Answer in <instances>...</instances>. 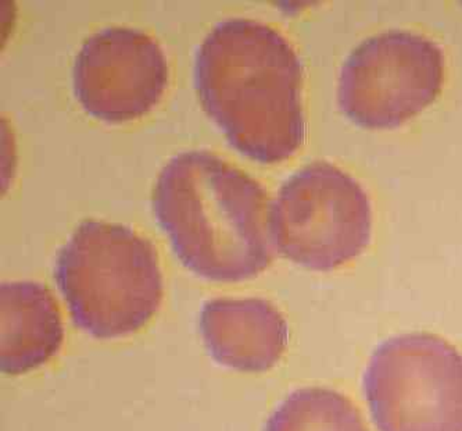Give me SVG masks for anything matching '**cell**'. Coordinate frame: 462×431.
<instances>
[{"mask_svg": "<svg viewBox=\"0 0 462 431\" xmlns=\"http://www.w3.org/2000/svg\"><path fill=\"white\" fill-rule=\"evenodd\" d=\"M303 82L293 46L265 23H218L196 52L203 109L231 146L258 164H280L303 145Z\"/></svg>", "mask_w": 462, "mask_h": 431, "instance_id": "1", "label": "cell"}, {"mask_svg": "<svg viewBox=\"0 0 462 431\" xmlns=\"http://www.w3.org/2000/svg\"><path fill=\"white\" fill-rule=\"evenodd\" d=\"M153 211L178 259L199 277L250 280L273 260L267 191L211 152H183L162 167Z\"/></svg>", "mask_w": 462, "mask_h": 431, "instance_id": "2", "label": "cell"}, {"mask_svg": "<svg viewBox=\"0 0 462 431\" xmlns=\"http://www.w3.org/2000/svg\"><path fill=\"white\" fill-rule=\"evenodd\" d=\"M54 280L79 329L128 337L159 311L162 276L149 239L121 224L87 220L59 250Z\"/></svg>", "mask_w": 462, "mask_h": 431, "instance_id": "3", "label": "cell"}, {"mask_svg": "<svg viewBox=\"0 0 462 431\" xmlns=\"http://www.w3.org/2000/svg\"><path fill=\"white\" fill-rule=\"evenodd\" d=\"M278 254L314 272H332L360 257L371 241L373 208L353 175L328 162L294 173L268 213Z\"/></svg>", "mask_w": 462, "mask_h": 431, "instance_id": "4", "label": "cell"}, {"mask_svg": "<svg viewBox=\"0 0 462 431\" xmlns=\"http://www.w3.org/2000/svg\"><path fill=\"white\" fill-rule=\"evenodd\" d=\"M363 384L379 431H462V353L445 338H389L371 356Z\"/></svg>", "mask_w": 462, "mask_h": 431, "instance_id": "5", "label": "cell"}, {"mask_svg": "<svg viewBox=\"0 0 462 431\" xmlns=\"http://www.w3.org/2000/svg\"><path fill=\"white\" fill-rule=\"evenodd\" d=\"M445 84V53L422 33L389 30L366 38L340 69L337 99L353 123L392 130L435 102Z\"/></svg>", "mask_w": 462, "mask_h": 431, "instance_id": "6", "label": "cell"}, {"mask_svg": "<svg viewBox=\"0 0 462 431\" xmlns=\"http://www.w3.org/2000/svg\"><path fill=\"white\" fill-rule=\"evenodd\" d=\"M72 82L88 115L106 123H126L160 102L169 85V64L162 46L143 31L107 27L82 43Z\"/></svg>", "mask_w": 462, "mask_h": 431, "instance_id": "7", "label": "cell"}, {"mask_svg": "<svg viewBox=\"0 0 462 431\" xmlns=\"http://www.w3.org/2000/svg\"><path fill=\"white\" fill-rule=\"evenodd\" d=\"M200 333L219 365L260 373L280 362L288 347L285 317L262 298H218L203 305Z\"/></svg>", "mask_w": 462, "mask_h": 431, "instance_id": "8", "label": "cell"}, {"mask_svg": "<svg viewBox=\"0 0 462 431\" xmlns=\"http://www.w3.org/2000/svg\"><path fill=\"white\" fill-rule=\"evenodd\" d=\"M0 368L10 376L40 369L58 355L64 327L48 286L14 281L0 286Z\"/></svg>", "mask_w": 462, "mask_h": 431, "instance_id": "9", "label": "cell"}, {"mask_svg": "<svg viewBox=\"0 0 462 431\" xmlns=\"http://www.w3.org/2000/svg\"><path fill=\"white\" fill-rule=\"evenodd\" d=\"M265 431H368L360 410L335 389L310 387L291 392L276 408Z\"/></svg>", "mask_w": 462, "mask_h": 431, "instance_id": "10", "label": "cell"}]
</instances>
